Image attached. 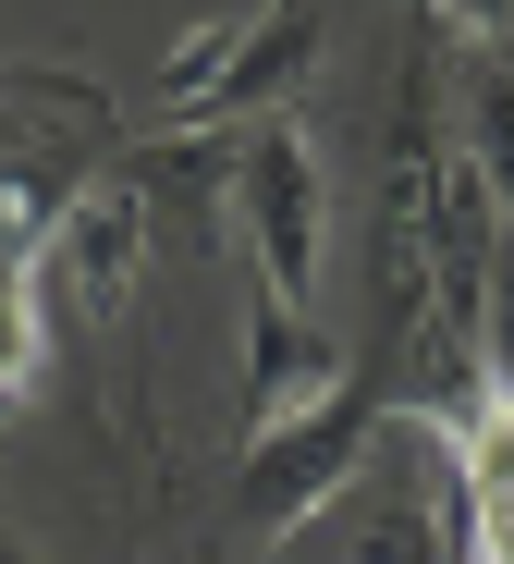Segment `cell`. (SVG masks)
Instances as JSON below:
<instances>
[{
  "mask_svg": "<svg viewBox=\"0 0 514 564\" xmlns=\"http://www.w3.org/2000/svg\"><path fill=\"white\" fill-rule=\"evenodd\" d=\"M258 564H466V491H453L441 417H392L380 454L306 528H282Z\"/></svg>",
  "mask_w": 514,
  "mask_h": 564,
  "instance_id": "1",
  "label": "cell"
},
{
  "mask_svg": "<svg viewBox=\"0 0 514 564\" xmlns=\"http://www.w3.org/2000/svg\"><path fill=\"white\" fill-rule=\"evenodd\" d=\"M221 221L258 258V295L294 307V319H319V282H331V172H319V148H306L294 111H258V123L221 135Z\"/></svg>",
  "mask_w": 514,
  "mask_h": 564,
  "instance_id": "2",
  "label": "cell"
},
{
  "mask_svg": "<svg viewBox=\"0 0 514 564\" xmlns=\"http://www.w3.org/2000/svg\"><path fill=\"white\" fill-rule=\"evenodd\" d=\"M380 430H392V405L356 381V368H343V381L319 393V405H294V417H270V430H245V466H233V503H245V528H306V516H319L343 479H356V466L380 454Z\"/></svg>",
  "mask_w": 514,
  "mask_h": 564,
  "instance_id": "3",
  "label": "cell"
},
{
  "mask_svg": "<svg viewBox=\"0 0 514 564\" xmlns=\"http://www.w3.org/2000/svg\"><path fill=\"white\" fill-rule=\"evenodd\" d=\"M135 258H147V172L111 160V172H86L74 197H62V221H50V282H62L86 319H111L123 282H135Z\"/></svg>",
  "mask_w": 514,
  "mask_h": 564,
  "instance_id": "4",
  "label": "cell"
},
{
  "mask_svg": "<svg viewBox=\"0 0 514 564\" xmlns=\"http://www.w3.org/2000/svg\"><path fill=\"white\" fill-rule=\"evenodd\" d=\"M453 442V491H466V564H514V393H466L441 417Z\"/></svg>",
  "mask_w": 514,
  "mask_h": 564,
  "instance_id": "5",
  "label": "cell"
},
{
  "mask_svg": "<svg viewBox=\"0 0 514 564\" xmlns=\"http://www.w3.org/2000/svg\"><path fill=\"white\" fill-rule=\"evenodd\" d=\"M331 381H343L331 332L258 295V319H245V430H270V417H294V405H319Z\"/></svg>",
  "mask_w": 514,
  "mask_h": 564,
  "instance_id": "6",
  "label": "cell"
},
{
  "mask_svg": "<svg viewBox=\"0 0 514 564\" xmlns=\"http://www.w3.org/2000/svg\"><path fill=\"white\" fill-rule=\"evenodd\" d=\"M453 148H466V172L490 184V209L514 221V50H466V86H453Z\"/></svg>",
  "mask_w": 514,
  "mask_h": 564,
  "instance_id": "7",
  "label": "cell"
},
{
  "mask_svg": "<svg viewBox=\"0 0 514 564\" xmlns=\"http://www.w3.org/2000/svg\"><path fill=\"white\" fill-rule=\"evenodd\" d=\"M478 381L514 393V221H502V246H490V295H478Z\"/></svg>",
  "mask_w": 514,
  "mask_h": 564,
  "instance_id": "8",
  "label": "cell"
},
{
  "mask_svg": "<svg viewBox=\"0 0 514 564\" xmlns=\"http://www.w3.org/2000/svg\"><path fill=\"white\" fill-rule=\"evenodd\" d=\"M441 25H466V50H514V0H441Z\"/></svg>",
  "mask_w": 514,
  "mask_h": 564,
  "instance_id": "9",
  "label": "cell"
},
{
  "mask_svg": "<svg viewBox=\"0 0 514 564\" xmlns=\"http://www.w3.org/2000/svg\"><path fill=\"white\" fill-rule=\"evenodd\" d=\"M0 564H37V552H25V540H13V528H0Z\"/></svg>",
  "mask_w": 514,
  "mask_h": 564,
  "instance_id": "10",
  "label": "cell"
},
{
  "mask_svg": "<svg viewBox=\"0 0 514 564\" xmlns=\"http://www.w3.org/2000/svg\"><path fill=\"white\" fill-rule=\"evenodd\" d=\"M404 13H417V25H441V0H404Z\"/></svg>",
  "mask_w": 514,
  "mask_h": 564,
  "instance_id": "11",
  "label": "cell"
}]
</instances>
